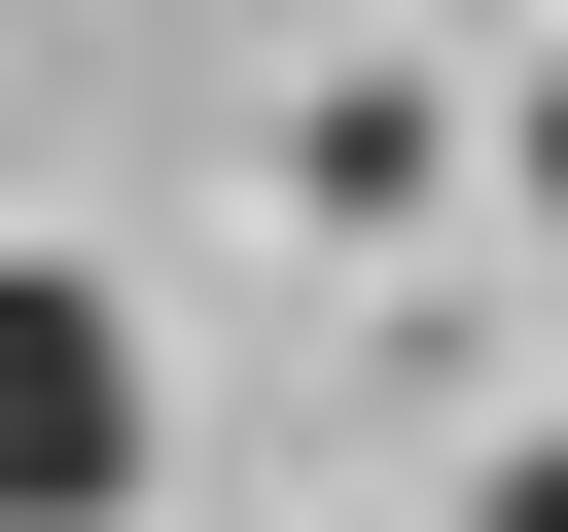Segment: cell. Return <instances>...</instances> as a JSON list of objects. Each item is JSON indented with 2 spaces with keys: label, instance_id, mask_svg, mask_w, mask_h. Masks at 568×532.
<instances>
[{
  "label": "cell",
  "instance_id": "cell-1",
  "mask_svg": "<svg viewBox=\"0 0 568 532\" xmlns=\"http://www.w3.org/2000/svg\"><path fill=\"white\" fill-rule=\"evenodd\" d=\"M142 497V319L71 248H0V532H106Z\"/></svg>",
  "mask_w": 568,
  "mask_h": 532
},
{
  "label": "cell",
  "instance_id": "cell-2",
  "mask_svg": "<svg viewBox=\"0 0 568 532\" xmlns=\"http://www.w3.org/2000/svg\"><path fill=\"white\" fill-rule=\"evenodd\" d=\"M497 532H568V426H532V461H497Z\"/></svg>",
  "mask_w": 568,
  "mask_h": 532
},
{
  "label": "cell",
  "instance_id": "cell-3",
  "mask_svg": "<svg viewBox=\"0 0 568 532\" xmlns=\"http://www.w3.org/2000/svg\"><path fill=\"white\" fill-rule=\"evenodd\" d=\"M532 213H568V71H532Z\"/></svg>",
  "mask_w": 568,
  "mask_h": 532
}]
</instances>
